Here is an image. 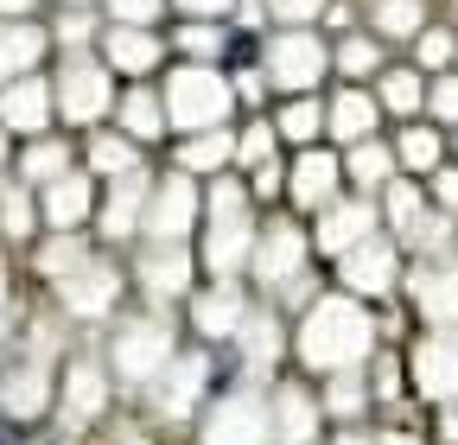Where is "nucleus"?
<instances>
[{
  "instance_id": "obj_1",
  "label": "nucleus",
  "mask_w": 458,
  "mask_h": 445,
  "mask_svg": "<svg viewBox=\"0 0 458 445\" xmlns=\"http://www.w3.org/2000/svg\"><path fill=\"white\" fill-rule=\"evenodd\" d=\"M369 344H376V331H369L363 306H351V299H318L300 324V357L312 369H351L369 357Z\"/></svg>"
},
{
  "instance_id": "obj_2",
  "label": "nucleus",
  "mask_w": 458,
  "mask_h": 445,
  "mask_svg": "<svg viewBox=\"0 0 458 445\" xmlns=\"http://www.w3.org/2000/svg\"><path fill=\"white\" fill-rule=\"evenodd\" d=\"M229 96H236V89L223 83V71H210V64H185V71H172L159 108H165V122H172V128L204 134V128H223Z\"/></svg>"
},
{
  "instance_id": "obj_3",
  "label": "nucleus",
  "mask_w": 458,
  "mask_h": 445,
  "mask_svg": "<svg viewBox=\"0 0 458 445\" xmlns=\"http://www.w3.org/2000/svg\"><path fill=\"white\" fill-rule=\"evenodd\" d=\"M249 248H255V236H249V197H242V185H216L210 191V242H204L210 267L216 273H236L249 261Z\"/></svg>"
},
{
  "instance_id": "obj_4",
  "label": "nucleus",
  "mask_w": 458,
  "mask_h": 445,
  "mask_svg": "<svg viewBox=\"0 0 458 445\" xmlns=\"http://www.w3.org/2000/svg\"><path fill=\"white\" fill-rule=\"evenodd\" d=\"M267 77L280 83V89H312L318 77H325V45L306 32V26H286L280 38H274V51H267Z\"/></svg>"
},
{
  "instance_id": "obj_5",
  "label": "nucleus",
  "mask_w": 458,
  "mask_h": 445,
  "mask_svg": "<svg viewBox=\"0 0 458 445\" xmlns=\"http://www.w3.org/2000/svg\"><path fill=\"white\" fill-rule=\"evenodd\" d=\"M172 363V331L159 318H140V324H122V338H114V369L128 382H147Z\"/></svg>"
},
{
  "instance_id": "obj_6",
  "label": "nucleus",
  "mask_w": 458,
  "mask_h": 445,
  "mask_svg": "<svg viewBox=\"0 0 458 445\" xmlns=\"http://www.w3.org/2000/svg\"><path fill=\"white\" fill-rule=\"evenodd\" d=\"M108 71L102 64H89V58H71L64 64V83H57V96H51V108H64V122H102L108 115Z\"/></svg>"
},
{
  "instance_id": "obj_7",
  "label": "nucleus",
  "mask_w": 458,
  "mask_h": 445,
  "mask_svg": "<svg viewBox=\"0 0 458 445\" xmlns=\"http://www.w3.org/2000/svg\"><path fill=\"white\" fill-rule=\"evenodd\" d=\"M191 222H198V191H191L185 172H172L165 185H153V204H147V216H140V230H153L159 242H179Z\"/></svg>"
},
{
  "instance_id": "obj_8",
  "label": "nucleus",
  "mask_w": 458,
  "mask_h": 445,
  "mask_svg": "<svg viewBox=\"0 0 458 445\" xmlns=\"http://www.w3.org/2000/svg\"><path fill=\"white\" fill-rule=\"evenodd\" d=\"M204 445H267V407L255 395H229L223 407H210Z\"/></svg>"
},
{
  "instance_id": "obj_9",
  "label": "nucleus",
  "mask_w": 458,
  "mask_h": 445,
  "mask_svg": "<svg viewBox=\"0 0 458 445\" xmlns=\"http://www.w3.org/2000/svg\"><path fill=\"white\" fill-rule=\"evenodd\" d=\"M0 128L7 134H45L51 128V89L38 77H7V89H0Z\"/></svg>"
},
{
  "instance_id": "obj_10",
  "label": "nucleus",
  "mask_w": 458,
  "mask_h": 445,
  "mask_svg": "<svg viewBox=\"0 0 458 445\" xmlns=\"http://www.w3.org/2000/svg\"><path fill=\"white\" fill-rule=\"evenodd\" d=\"M344 287L351 293H388L394 287V242L357 236L351 248H344Z\"/></svg>"
},
{
  "instance_id": "obj_11",
  "label": "nucleus",
  "mask_w": 458,
  "mask_h": 445,
  "mask_svg": "<svg viewBox=\"0 0 458 445\" xmlns=\"http://www.w3.org/2000/svg\"><path fill=\"white\" fill-rule=\"evenodd\" d=\"M300 261H306L300 230H293V222H274V230L261 236V248H255V281L261 287H293L300 281Z\"/></svg>"
},
{
  "instance_id": "obj_12",
  "label": "nucleus",
  "mask_w": 458,
  "mask_h": 445,
  "mask_svg": "<svg viewBox=\"0 0 458 445\" xmlns=\"http://www.w3.org/2000/svg\"><path fill=\"white\" fill-rule=\"evenodd\" d=\"M57 287H64V306H71V312L102 318V312L114 306V293H122V273H114V267H102V261H77V267H71Z\"/></svg>"
},
{
  "instance_id": "obj_13",
  "label": "nucleus",
  "mask_w": 458,
  "mask_h": 445,
  "mask_svg": "<svg viewBox=\"0 0 458 445\" xmlns=\"http://www.w3.org/2000/svg\"><path fill=\"white\" fill-rule=\"evenodd\" d=\"M89 204H96V191H89V179L83 172H57L51 185H45V222L51 230H77V222H89Z\"/></svg>"
},
{
  "instance_id": "obj_14",
  "label": "nucleus",
  "mask_w": 458,
  "mask_h": 445,
  "mask_svg": "<svg viewBox=\"0 0 458 445\" xmlns=\"http://www.w3.org/2000/svg\"><path fill=\"white\" fill-rule=\"evenodd\" d=\"M414 382H420V395L452 401V395H458V344H452V338H427V344L414 350Z\"/></svg>"
},
{
  "instance_id": "obj_15",
  "label": "nucleus",
  "mask_w": 458,
  "mask_h": 445,
  "mask_svg": "<svg viewBox=\"0 0 458 445\" xmlns=\"http://www.w3.org/2000/svg\"><path fill=\"white\" fill-rule=\"evenodd\" d=\"M45 58V32L32 20H0V77H32Z\"/></svg>"
},
{
  "instance_id": "obj_16",
  "label": "nucleus",
  "mask_w": 458,
  "mask_h": 445,
  "mask_svg": "<svg viewBox=\"0 0 458 445\" xmlns=\"http://www.w3.org/2000/svg\"><path fill=\"white\" fill-rule=\"evenodd\" d=\"M102 51H108V64L128 71V77H140V71L159 64V38H153L147 26H114V32L102 38Z\"/></svg>"
},
{
  "instance_id": "obj_17",
  "label": "nucleus",
  "mask_w": 458,
  "mask_h": 445,
  "mask_svg": "<svg viewBox=\"0 0 458 445\" xmlns=\"http://www.w3.org/2000/svg\"><path fill=\"white\" fill-rule=\"evenodd\" d=\"M388 216H394V230L408 236V242H427V248H433V242L445 236L439 216H427L420 191H414V185H394V179H388Z\"/></svg>"
},
{
  "instance_id": "obj_18",
  "label": "nucleus",
  "mask_w": 458,
  "mask_h": 445,
  "mask_svg": "<svg viewBox=\"0 0 458 445\" xmlns=\"http://www.w3.org/2000/svg\"><path fill=\"white\" fill-rule=\"evenodd\" d=\"M414 306L433 324H452L458 318V267H420L414 273Z\"/></svg>"
},
{
  "instance_id": "obj_19",
  "label": "nucleus",
  "mask_w": 458,
  "mask_h": 445,
  "mask_svg": "<svg viewBox=\"0 0 458 445\" xmlns=\"http://www.w3.org/2000/svg\"><path fill=\"white\" fill-rule=\"evenodd\" d=\"M140 197H147V179H140V165H134V172L114 179V191L102 204V230L108 236H134L140 230Z\"/></svg>"
},
{
  "instance_id": "obj_20",
  "label": "nucleus",
  "mask_w": 458,
  "mask_h": 445,
  "mask_svg": "<svg viewBox=\"0 0 458 445\" xmlns=\"http://www.w3.org/2000/svg\"><path fill=\"white\" fill-rule=\"evenodd\" d=\"M102 401H108L102 369H96V363H71V382H64V420H71V426H83V420H96V414H102Z\"/></svg>"
},
{
  "instance_id": "obj_21",
  "label": "nucleus",
  "mask_w": 458,
  "mask_h": 445,
  "mask_svg": "<svg viewBox=\"0 0 458 445\" xmlns=\"http://www.w3.org/2000/svg\"><path fill=\"white\" fill-rule=\"evenodd\" d=\"M337 159L331 153H306L300 165H293V197L306 204V210H318V204H331V191H337Z\"/></svg>"
},
{
  "instance_id": "obj_22",
  "label": "nucleus",
  "mask_w": 458,
  "mask_h": 445,
  "mask_svg": "<svg viewBox=\"0 0 458 445\" xmlns=\"http://www.w3.org/2000/svg\"><path fill=\"white\" fill-rule=\"evenodd\" d=\"M0 407H7L13 420H38V414H45V369H38V363L13 369L7 382H0Z\"/></svg>"
},
{
  "instance_id": "obj_23",
  "label": "nucleus",
  "mask_w": 458,
  "mask_h": 445,
  "mask_svg": "<svg viewBox=\"0 0 458 445\" xmlns=\"http://www.w3.org/2000/svg\"><path fill=\"white\" fill-rule=\"evenodd\" d=\"M325 210V222H318V242L325 248H351L357 236H369V204H318Z\"/></svg>"
},
{
  "instance_id": "obj_24",
  "label": "nucleus",
  "mask_w": 458,
  "mask_h": 445,
  "mask_svg": "<svg viewBox=\"0 0 458 445\" xmlns=\"http://www.w3.org/2000/svg\"><path fill=\"white\" fill-rule=\"evenodd\" d=\"M140 273H147V287H153V293H185V287H191V261L179 255V242H159V248L147 255Z\"/></svg>"
},
{
  "instance_id": "obj_25",
  "label": "nucleus",
  "mask_w": 458,
  "mask_h": 445,
  "mask_svg": "<svg viewBox=\"0 0 458 445\" xmlns=\"http://www.w3.org/2000/svg\"><path fill=\"white\" fill-rule=\"evenodd\" d=\"M198 331H204V338H236V324H242V299L236 293H229V287H216V293H204L198 299Z\"/></svg>"
},
{
  "instance_id": "obj_26",
  "label": "nucleus",
  "mask_w": 458,
  "mask_h": 445,
  "mask_svg": "<svg viewBox=\"0 0 458 445\" xmlns=\"http://www.w3.org/2000/svg\"><path fill=\"white\" fill-rule=\"evenodd\" d=\"M236 338H242V357H249V369H255V375H261V369H274V357H280V324H274V318H249V312H242Z\"/></svg>"
},
{
  "instance_id": "obj_27",
  "label": "nucleus",
  "mask_w": 458,
  "mask_h": 445,
  "mask_svg": "<svg viewBox=\"0 0 458 445\" xmlns=\"http://www.w3.org/2000/svg\"><path fill=\"white\" fill-rule=\"evenodd\" d=\"M312 426H318V407L300 388H280V445H312Z\"/></svg>"
},
{
  "instance_id": "obj_28",
  "label": "nucleus",
  "mask_w": 458,
  "mask_h": 445,
  "mask_svg": "<svg viewBox=\"0 0 458 445\" xmlns=\"http://www.w3.org/2000/svg\"><path fill=\"white\" fill-rule=\"evenodd\" d=\"M57 172H71V147H57V140H38V134H32V147H26V159H20V179L51 185Z\"/></svg>"
},
{
  "instance_id": "obj_29",
  "label": "nucleus",
  "mask_w": 458,
  "mask_h": 445,
  "mask_svg": "<svg viewBox=\"0 0 458 445\" xmlns=\"http://www.w3.org/2000/svg\"><path fill=\"white\" fill-rule=\"evenodd\" d=\"M122 128H128V140H153V134L165 128V108H159V96L134 89V96L122 102Z\"/></svg>"
},
{
  "instance_id": "obj_30",
  "label": "nucleus",
  "mask_w": 458,
  "mask_h": 445,
  "mask_svg": "<svg viewBox=\"0 0 458 445\" xmlns=\"http://www.w3.org/2000/svg\"><path fill=\"white\" fill-rule=\"evenodd\" d=\"M420 20H427L420 0H376V32L382 38H414Z\"/></svg>"
},
{
  "instance_id": "obj_31",
  "label": "nucleus",
  "mask_w": 458,
  "mask_h": 445,
  "mask_svg": "<svg viewBox=\"0 0 458 445\" xmlns=\"http://www.w3.org/2000/svg\"><path fill=\"white\" fill-rule=\"evenodd\" d=\"M0 230H7L13 242H26V236L38 230V210H32L26 185H0Z\"/></svg>"
},
{
  "instance_id": "obj_32",
  "label": "nucleus",
  "mask_w": 458,
  "mask_h": 445,
  "mask_svg": "<svg viewBox=\"0 0 458 445\" xmlns=\"http://www.w3.org/2000/svg\"><path fill=\"white\" fill-rule=\"evenodd\" d=\"M204 375H210V369H204V357H185V363H179V375H172V382H165V395H159V401H165V414H185V407L204 395Z\"/></svg>"
},
{
  "instance_id": "obj_33",
  "label": "nucleus",
  "mask_w": 458,
  "mask_h": 445,
  "mask_svg": "<svg viewBox=\"0 0 458 445\" xmlns=\"http://www.w3.org/2000/svg\"><path fill=\"white\" fill-rule=\"evenodd\" d=\"M331 128H337L344 140H363V134L376 128V102H369V96H337V102H331Z\"/></svg>"
},
{
  "instance_id": "obj_34",
  "label": "nucleus",
  "mask_w": 458,
  "mask_h": 445,
  "mask_svg": "<svg viewBox=\"0 0 458 445\" xmlns=\"http://www.w3.org/2000/svg\"><path fill=\"white\" fill-rule=\"evenodd\" d=\"M351 179H357V185H388V179H394V153L376 147V140H357V153H351Z\"/></svg>"
},
{
  "instance_id": "obj_35",
  "label": "nucleus",
  "mask_w": 458,
  "mask_h": 445,
  "mask_svg": "<svg viewBox=\"0 0 458 445\" xmlns=\"http://www.w3.org/2000/svg\"><path fill=\"white\" fill-rule=\"evenodd\" d=\"M89 165H96V172H108V179L134 172V140H128V134H102V140L89 147Z\"/></svg>"
},
{
  "instance_id": "obj_36",
  "label": "nucleus",
  "mask_w": 458,
  "mask_h": 445,
  "mask_svg": "<svg viewBox=\"0 0 458 445\" xmlns=\"http://www.w3.org/2000/svg\"><path fill=\"white\" fill-rule=\"evenodd\" d=\"M229 153H236V147H229V134H198V140H185V153H179V165H185V172H210V165H223Z\"/></svg>"
},
{
  "instance_id": "obj_37",
  "label": "nucleus",
  "mask_w": 458,
  "mask_h": 445,
  "mask_svg": "<svg viewBox=\"0 0 458 445\" xmlns=\"http://www.w3.org/2000/svg\"><path fill=\"white\" fill-rule=\"evenodd\" d=\"M382 102L394 108V115H414V108L427 102V89H420L414 71H388V77H382Z\"/></svg>"
},
{
  "instance_id": "obj_38",
  "label": "nucleus",
  "mask_w": 458,
  "mask_h": 445,
  "mask_svg": "<svg viewBox=\"0 0 458 445\" xmlns=\"http://www.w3.org/2000/svg\"><path fill=\"white\" fill-rule=\"evenodd\" d=\"M318 128H325V108H318V102H306V96L286 102V115H280V134H286V140H312Z\"/></svg>"
},
{
  "instance_id": "obj_39",
  "label": "nucleus",
  "mask_w": 458,
  "mask_h": 445,
  "mask_svg": "<svg viewBox=\"0 0 458 445\" xmlns=\"http://www.w3.org/2000/svg\"><path fill=\"white\" fill-rule=\"evenodd\" d=\"M401 159H408L414 172H433V165H439V134H433V128H408V140H401Z\"/></svg>"
},
{
  "instance_id": "obj_40",
  "label": "nucleus",
  "mask_w": 458,
  "mask_h": 445,
  "mask_svg": "<svg viewBox=\"0 0 458 445\" xmlns=\"http://www.w3.org/2000/svg\"><path fill=\"white\" fill-rule=\"evenodd\" d=\"M337 71H344V77H369V71H382V51H376L369 38H351V45L337 51Z\"/></svg>"
},
{
  "instance_id": "obj_41",
  "label": "nucleus",
  "mask_w": 458,
  "mask_h": 445,
  "mask_svg": "<svg viewBox=\"0 0 458 445\" xmlns=\"http://www.w3.org/2000/svg\"><path fill=\"white\" fill-rule=\"evenodd\" d=\"M261 13L267 20H286V26H306V20L325 13V0H261Z\"/></svg>"
},
{
  "instance_id": "obj_42",
  "label": "nucleus",
  "mask_w": 458,
  "mask_h": 445,
  "mask_svg": "<svg viewBox=\"0 0 458 445\" xmlns=\"http://www.w3.org/2000/svg\"><path fill=\"white\" fill-rule=\"evenodd\" d=\"M236 159H249V165H267V159H274V128H267V122H255V128L242 134Z\"/></svg>"
},
{
  "instance_id": "obj_43",
  "label": "nucleus",
  "mask_w": 458,
  "mask_h": 445,
  "mask_svg": "<svg viewBox=\"0 0 458 445\" xmlns=\"http://www.w3.org/2000/svg\"><path fill=\"white\" fill-rule=\"evenodd\" d=\"M159 7H165V0H108V13L122 20V26H153Z\"/></svg>"
},
{
  "instance_id": "obj_44",
  "label": "nucleus",
  "mask_w": 458,
  "mask_h": 445,
  "mask_svg": "<svg viewBox=\"0 0 458 445\" xmlns=\"http://www.w3.org/2000/svg\"><path fill=\"white\" fill-rule=\"evenodd\" d=\"M414 38H420V64H433V71H439V64H452V51H458V38H452V32H439V26H433V32H414Z\"/></svg>"
},
{
  "instance_id": "obj_45",
  "label": "nucleus",
  "mask_w": 458,
  "mask_h": 445,
  "mask_svg": "<svg viewBox=\"0 0 458 445\" xmlns=\"http://www.w3.org/2000/svg\"><path fill=\"white\" fill-rule=\"evenodd\" d=\"M77 261H83V248H77L71 236H64V242H51V248H45V273H51V281H64V273H71Z\"/></svg>"
},
{
  "instance_id": "obj_46",
  "label": "nucleus",
  "mask_w": 458,
  "mask_h": 445,
  "mask_svg": "<svg viewBox=\"0 0 458 445\" xmlns=\"http://www.w3.org/2000/svg\"><path fill=\"white\" fill-rule=\"evenodd\" d=\"M331 407H337V414H357V407H363V382H351V375L331 382Z\"/></svg>"
},
{
  "instance_id": "obj_47",
  "label": "nucleus",
  "mask_w": 458,
  "mask_h": 445,
  "mask_svg": "<svg viewBox=\"0 0 458 445\" xmlns=\"http://www.w3.org/2000/svg\"><path fill=\"white\" fill-rule=\"evenodd\" d=\"M433 115H439V122H458V77L433 83Z\"/></svg>"
},
{
  "instance_id": "obj_48",
  "label": "nucleus",
  "mask_w": 458,
  "mask_h": 445,
  "mask_svg": "<svg viewBox=\"0 0 458 445\" xmlns=\"http://www.w3.org/2000/svg\"><path fill=\"white\" fill-rule=\"evenodd\" d=\"M216 26H185V51H216Z\"/></svg>"
},
{
  "instance_id": "obj_49",
  "label": "nucleus",
  "mask_w": 458,
  "mask_h": 445,
  "mask_svg": "<svg viewBox=\"0 0 458 445\" xmlns=\"http://www.w3.org/2000/svg\"><path fill=\"white\" fill-rule=\"evenodd\" d=\"M57 38H64V45H83V38H89V20H83V13H64V26H57Z\"/></svg>"
},
{
  "instance_id": "obj_50",
  "label": "nucleus",
  "mask_w": 458,
  "mask_h": 445,
  "mask_svg": "<svg viewBox=\"0 0 458 445\" xmlns=\"http://www.w3.org/2000/svg\"><path fill=\"white\" fill-rule=\"evenodd\" d=\"M38 0H0V20H32Z\"/></svg>"
},
{
  "instance_id": "obj_51",
  "label": "nucleus",
  "mask_w": 458,
  "mask_h": 445,
  "mask_svg": "<svg viewBox=\"0 0 458 445\" xmlns=\"http://www.w3.org/2000/svg\"><path fill=\"white\" fill-rule=\"evenodd\" d=\"M179 7H185V13H198V20H210V13H223V7H229V0H179Z\"/></svg>"
},
{
  "instance_id": "obj_52",
  "label": "nucleus",
  "mask_w": 458,
  "mask_h": 445,
  "mask_svg": "<svg viewBox=\"0 0 458 445\" xmlns=\"http://www.w3.org/2000/svg\"><path fill=\"white\" fill-rule=\"evenodd\" d=\"M433 191H439V204H458V172H439Z\"/></svg>"
},
{
  "instance_id": "obj_53",
  "label": "nucleus",
  "mask_w": 458,
  "mask_h": 445,
  "mask_svg": "<svg viewBox=\"0 0 458 445\" xmlns=\"http://www.w3.org/2000/svg\"><path fill=\"white\" fill-rule=\"evenodd\" d=\"M376 395H394V363H376Z\"/></svg>"
},
{
  "instance_id": "obj_54",
  "label": "nucleus",
  "mask_w": 458,
  "mask_h": 445,
  "mask_svg": "<svg viewBox=\"0 0 458 445\" xmlns=\"http://www.w3.org/2000/svg\"><path fill=\"white\" fill-rule=\"evenodd\" d=\"M382 445H420V439H414V432H388Z\"/></svg>"
},
{
  "instance_id": "obj_55",
  "label": "nucleus",
  "mask_w": 458,
  "mask_h": 445,
  "mask_svg": "<svg viewBox=\"0 0 458 445\" xmlns=\"http://www.w3.org/2000/svg\"><path fill=\"white\" fill-rule=\"evenodd\" d=\"M0 312H7V267H0Z\"/></svg>"
},
{
  "instance_id": "obj_56",
  "label": "nucleus",
  "mask_w": 458,
  "mask_h": 445,
  "mask_svg": "<svg viewBox=\"0 0 458 445\" xmlns=\"http://www.w3.org/2000/svg\"><path fill=\"white\" fill-rule=\"evenodd\" d=\"M445 432H452V439H458V407H452V414H445Z\"/></svg>"
},
{
  "instance_id": "obj_57",
  "label": "nucleus",
  "mask_w": 458,
  "mask_h": 445,
  "mask_svg": "<svg viewBox=\"0 0 458 445\" xmlns=\"http://www.w3.org/2000/svg\"><path fill=\"white\" fill-rule=\"evenodd\" d=\"M337 445H369V439H363V432H351V439H337Z\"/></svg>"
},
{
  "instance_id": "obj_58",
  "label": "nucleus",
  "mask_w": 458,
  "mask_h": 445,
  "mask_svg": "<svg viewBox=\"0 0 458 445\" xmlns=\"http://www.w3.org/2000/svg\"><path fill=\"white\" fill-rule=\"evenodd\" d=\"M0 165H7V128H0Z\"/></svg>"
},
{
  "instance_id": "obj_59",
  "label": "nucleus",
  "mask_w": 458,
  "mask_h": 445,
  "mask_svg": "<svg viewBox=\"0 0 458 445\" xmlns=\"http://www.w3.org/2000/svg\"><path fill=\"white\" fill-rule=\"evenodd\" d=\"M128 445H134V439H128Z\"/></svg>"
}]
</instances>
